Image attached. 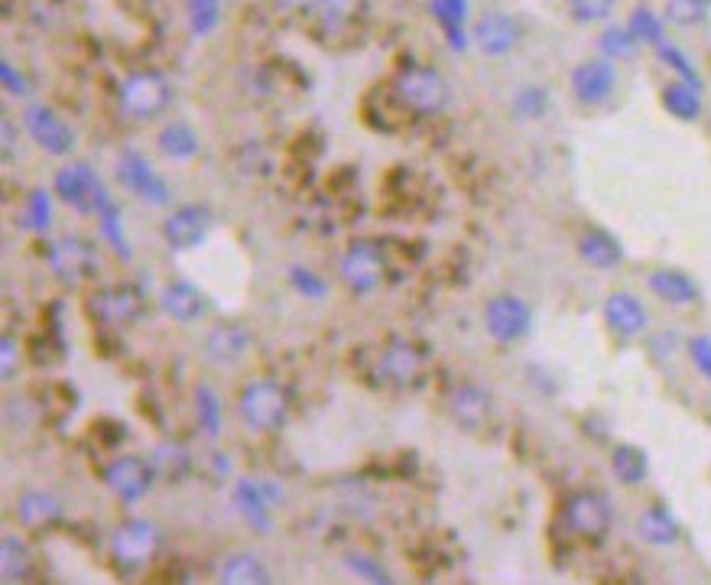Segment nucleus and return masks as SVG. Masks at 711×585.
I'll use <instances>...</instances> for the list:
<instances>
[{
  "mask_svg": "<svg viewBox=\"0 0 711 585\" xmlns=\"http://www.w3.org/2000/svg\"><path fill=\"white\" fill-rule=\"evenodd\" d=\"M156 465L143 455H118L104 468V485L127 505L143 501L156 485Z\"/></svg>",
  "mask_w": 711,
  "mask_h": 585,
  "instance_id": "obj_9",
  "label": "nucleus"
},
{
  "mask_svg": "<svg viewBox=\"0 0 711 585\" xmlns=\"http://www.w3.org/2000/svg\"><path fill=\"white\" fill-rule=\"evenodd\" d=\"M387 271H390V257L384 254V247L377 241H355L348 244L342 264H338V274L345 280V287L352 292H374L384 280H387Z\"/></svg>",
  "mask_w": 711,
  "mask_h": 585,
  "instance_id": "obj_7",
  "label": "nucleus"
},
{
  "mask_svg": "<svg viewBox=\"0 0 711 585\" xmlns=\"http://www.w3.org/2000/svg\"><path fill=\"white\" fill-rule=\"evenodd\" d=\"M23 128H26L30 141L49 156H69L75 150V131L46 104H26Z\"/></svg>",
  "mask_w": 711,
  "mask_h": 585,
  "instance_id": "obj_13",
  "label": "nucleus"
},
{
  "mask_svg": "<svg viewBox=\"0 0 711 585\" xmlns=\"http://www.w3.org/2000/svg\"><path fill=\"white\" fill-rule=\"evenodd\" d=\"M46 261H49V271L69 287H78V284H85V280H91L98 274V251L85 238H71L69 234V238L53 241Z\"/></svg>",
  "mask_w": 711,
  "mask_h": 585,
  "instance_id": "obj_10",
  "label": "nucleus"
},
{
  "mask_svg": "<svg viewBox=\"0 0 711 585\" xmlns=\"http://www.w3.org/2000/svg\"><path fill=\"white\" fill-rule=\"evenodd\" d=\"M709 0H666L663 3V20L676 30H696L709 20Z\"/></svg>",
  "mask_w": 711,
  "mask_h": 585,
  "instance_id": "obj_34",
  "label": "nucleus"
},
{
  "mask_svg": "<svg viewBox=\"0 0 711 585\" xmlns=\"http://www.w3.org/2000/svg\"><path fill=\"white\" fill-rule=\"evenodd\" d=\"M270 485H257L251 478H241L234 485V508L254 530H270Z\"/></svg>",
  "mask_w": 711,
  "mask_h": 585,
  "instance_id": "obj_25",
  "label": "nucleus"
},
{
  "mask_svg": "<svg viewBox=\"0 0 711 585\" xmlns=\"http://www.w3.org/2000/svg\"><path fill=\"white\" fill-rule=\"evenodd\" d=\"M196 417H199V427L202 433L218 437L221 433V404L209 387H199L196 390Z\"/></svg>",
  "mask_w": 711,
  "mask_h": 585,
  "instance_id": "obj_37",
  "label": "nucleus"
},
{
  "mask_svg": "<svg viewBox=\"0 0 711 585\" xmlns=\"http://www.w3.org/2000/svg\"><path fill=\"white\" fill-rule=\"evenodd\" d=\"M393 98L400 108H407L410 114L420 118H432L448 104V85L445 78L435 73L432 66H410L393 78L390 85Z\"/></svg>",
  "mask_w": 711,
  "mask_h": 585,
  "instance_id": "obj_2",
  "label": "nucleus"
},
{
  "mask_svg": "<svg viewBox=\"0 0 711 585\" xmlns=\"http://www.w3.org/2000/svg\"><path fill=\"white\" fill-rule=\"evenodd\" d=\"M575 251L595 271H614L624 261V247L618 244V238L601 228H585L575 241Z\"/></svg>",
  "mask_w": 711,
  "mask_h": 585,
  "instance_id": "obj_21",
  "label": "nucleus"
},
{
  "mask_svg": "<svg viewBox=\"0 0 711 585\" xmlns=\"http://www.w3.org/2000/svg\"><path fill=\"white\" fill-rule=\"evenodd\" d=\"M475 46L478 53L500 59V56H510L520 43V23L510 16V13H485L478 23H475Z\"/></svg>",
  "mask_w": 711,
  "mask_h": 585,
  "instance_id": "obj_18",
  "label": "nucleus"
},
{
  "mask_svg": "<svg viewBox=\"0 0 711 585\" xmlns=\"http://www.w3.org/2000/svg\"><path fill=\"white\" fill-rule=\"evenodd\" d=\"M618 91V69H614V59L608 56H598V59H585L571 69V95L588 104V108H598L604 104L611 95Z\"/></svg>",
  "mask_w": 711,
  "mask_h": 585,
  "instance_id": "obj_16",
  "label": "nucleus"
},
{
  "mask_svg": "<svg viewBox=\"0 0 711 585\" xmlns=\"http://www.w3.org/2000/svg\"><path fill=\"white\" fill-rule=\"evenodd\" d=\"M495 397L478 384H462L448 394V417L465 433H485L495 423Z\"/></svg>",
  "mask_w": 711,
  "mask_h": 585,
  "instance_id": "obj_14",
  "label": "nucleus"
},
{
  "mask_svg": "<svg viewBox=\"0 0 711 585\" xmlns=\"http://www.w3.org/2000/svg\"><path fill=\"white\" fill-rule=\"evenodd\" d=\"M118 101H121V111L131 118V121H153L159 118L169 101H173V88L166 81V75L156 73V69H143V73L127 75L121 81V91H118Z\"/></svg>",
  "mask_w": 711,
  "mask_h": 585,
  "instance_id": "obj_3",
  "label": "nucleus"
},
{
  "mask_svg": "<svg viewBox=\"0 0 711 585\" xmlns=\"http://www.w3.org/2000/svg\"><path fill=\"white\" fill-rule=\"evenodd\" d=\"M621 0H569V16L578 26H595L611 20Z\"/></svg>",
  "mask_w": 711,
  "mask_h": 585,
  "instance_id": "obj_36",
  "label": "nucleus"
},
{
  "mask_svg": "<svg viewBox=\"0 0 711 585\" xmlns=\"http://www.w3.org/2000/svg\"><path fill=\"white\" fill-rule=\"evenodd\" d=\"M16 367H20V352H16V342L7 335V339L0 342V374L10 380V377L16 374Z\"/></svg>",
  "mask_w": 711,
  "mask_h": 585,
  "instance_id": "obj_45",
  "label": "nucleus"
},
{
  "mask_svg": "<svg viewBox=\"0 0 711 585\" xmlns=\"http://www.w3.org/2000/svg\"><path fill=\"white\" fill-rule=\"evenodd\" d=\"M309 10L325 33H342L360 16V0H312Z\"/></svg>",
  "mask_w": 711,
  "mask_h": 585,
  "instance_id": "obj_30",
  "label": "nucleus"
},
{
  "mask_svg": "<svg viewBox=\"0 0 711 585\" xmlns=\"http://www.w3.org/2000/svg\"><path fill=\"white\" fill-rule=\"evenodd\" d=\"M611 472L621 485L634 488V485H643L646 475H649V462L643 455V449L637 445H618L611 452Z\"/></svg>",
  "mask_w": 711,
  "mask_h": 585,
  "instance_id": "obj_32",
  "label": "nucleus"
},
{
  "mask_svg": "<svg viewBox=\"0 0 711 585\" xmlns=\"http://www.w3.org/2000/svg\"><path fill=\"white\" fill-rule=\"evenodd\" d=\"M159 306L176 322H196V319H202L209 312V299L196 290L192 284H186V280H176V284L163 287Z\"/></svg>",
  "mask_w": 711,
  "mask_h": 585,
  "instance_id": "obj_23",
  "label": "nucleus"
},
{
  "mask_svg": "<svg viewBox=\"0 0 711 585\" xmlns=\"http://www.w3.org/2000/svg\"><path fill=\"white\" fill-rule=\"evenodd\" d=\"M53 192H56V199H63L66 206H71L75 212H85V216H104L111 209V196H108L104 183L85 163H71L66 169H59Z\"/></svg>",
  "mask_w": 711,
  "mask_h": 585,
  "instance_id": "obj_5",
  "label": "nucleus"
},
{
  "mask_svg": "<svg viewBox=\"0 0 711 585\" xmlns=\"http://www.w3.org/2000/svg\"><path fill=\"white\" fill-rule=\"evenodd\" d=\"M563 523L581 543H604L614 527V508L598 492H575L563 505Z\"/></svg>",
  "mask_w": 711,
  "mask_h": 585,
  "instance_id": "obj_4",
  "label": "nucleus"
},
{
  "mask_svg": "<svg viewBox=\"0 0 711 585\" xmlns=\"http://www.w3.org/2000/svg\"><path fill=\"white\" fill-rule=\"evenodd\" d=\"M156 146L173 163H189V159H196L202 153V141H199V134L189 124H166L156 134Z\"/></svg>",
  "mask_w": 711,
  "mask_h": 585,
  "instance_id": "obj_29",
  "label": "nucleus"
},
{
  "mask_svg": "<svg viewBox=\"0 0 711 585\" xmlns=\"http://www.w3.org/2000/svg\"><path fill=\"white\" fill-rule=\"evenodd\" d=\"M689 358H692L696 371L711 384V339H706V335L692 339L689 342Z\"/></svg>",
  "mask_w": 711,
  "mask_h": 585,
  "instance_id": "obj_42",
  "label": "nucleus"
},
{
  "mask_svg": "<svg viewBox=\"0 0 711 585\" xmlns=\"http://www.w3.org/2000/svg\"><path fill=\"white\" fill-rule=\"evenodd\" d=\"M663 23H666V20H659L653 10L637 7V10L631 13V23H627V26L637 33L641 43H656V46H659V43H663Z\"/></svg>",
  "mask_w": 711,
  "mask_h": 585,
  "instance_id": "obj_38",
  "label": "nucleus"
},
{
  "mask_svg": "<svg viewBox=\"0 0 711 585\" xmlns=\"http://www.w3.org/2000/svg\"><path fill=\"white\" fill-rule=\"evenodd\" d=\"M156 547H159V530L143 520V517H131L124 520L114 533H111V560L118 570L124 573H137L143 570L153 556H156Z\"/></svg>",
  "mask_w": 711,
  "mask_h": 585,
  "instance_id": "obj_6",
  "label": "nucleus"
},
{
  "mask_svg": "<svg viewBox=\"0 0 711 585\" xmlns=\"http://www.w3.org/2000/svg\"><path fill=\"white\" fill-rule=\"evenodd\" d=\"M153 465H156V475L166 478V482H179L192 472V455L186 445L179 442H159L153 449Z\"/></svg>",
  "mask_w": 711,
  "mask_h": 585,
  "instance_id": "obj_33",
  "label": "nucleus"
},
{
  "mask_svg": "<svg viewBox=\"0 0 711 585\" xmlns=\"http://www.w3.org/2000/svg\"><path fill=\"white\" fill-rule=\"evenodd\" d=\"M641 40L631 26H608L601 33V53L608 59H634L641 53Z\"/></svg>",
  "mask_w": 711,
  "mask_h": 585,
  "instance_id": "obj_35",
  "label": "nucleus"
},
{
  "mask_svg": "<svg viewBox=\"0 0 711 585\" xmlns=\"http://www.w3.org/2000/svg\"><path fill=\"white\" fill-rule=\"evenodd\" d=\"M663 108L679 118V121H699L702 114V98H699V85H689V81H669L663 88Z\"/></svg>",
  "mask_w": 711,
  "mask_h": 585,
  "instance_id": "obj_31",
  "label": "nucleus"
},
{
  "mask_svg": "<svg viewBox=\"0 0 711 585\" xmlns=\"http://www.w3.org/2000/svg\"><path fill=\"white\" fill-rule=\"evenodd\" d=\"M88 312L98 325H131L146 312V299L134 287H101L88 296Z\"/></svg>",
  "mask_w": 711,
  "mask_h": 585,
  "instance_id": "obj_12",
  "label": "nucleus"
},
{
  "mask_svg": "<svg viewBox=\"0 0 711 585\" xmlns=\"http://www.w3.org/2000/svg\"><path fill=\"white\" fill-rule=\"evenodd\" d=\"M202 349H205V358L212 365H234V362H241L251 352V332L244 325L221 322V325H214L212 332L205 335Z\"/></svg>",
  "mask_w": 711,
  "mask_h": 585,
  "instance_id": "obj_20",
  "label": "nucleus"
},
{
  "mask_svg": "<svg viewBox=\"0 0 711 585\" xmlns=\"http://www.w3.org/2000/svg\"><path fill=\"white\" fill-rule=\"evenodd\" d=\"M59 517H63V505L49 492H23L16 498V523L30 533L49 530Z\"/></svg>",
  "mask_w": 711,
  "mask_h": 585,
  "instance_id": "obj_22",
  "label": "nucleus"
},
{
  "mask_svg": "<svg viewBox=\"0 0 711 585\" xmlns=\"http://www.w3.org/2000/svg\"><path fill=\"white\" fill-rule=\"evenodd\" d=\"M289 280H292L296 290L305 292V296H325V287L319 284V277L309 274V271H302V267H292V271H289Z\"/></svg>",
  "mask_w": 711,
  "mask_h": 585,
  "instance_id": "obj_44",
  "label": "nucleus"
},
{
  "mask_svg": "<svg viewBox=\"0 0 711 585\" xmlns=\"http://www.w3.org/2000/svg\"><path fill=\"white\" fill-rule=\"evenodd\" d=\"M280 10H286V13H296V10H302V7H312V0H274Z\"/></svg>",
  "mask_w": 711,
  "mask_h": 585,
  "instance_id": "obj_48",
  "label": "nucleus"
},
{
  "mask_svg": "<svg viewBox=\"0 0 711 585\" xmlns=\"http://www.w3.org/2000/svg\"><path fill=\"white\" fill-rule=\"evenodd\" d=\"M33 566H36V556L30 550V543L16 533L3 537L0 543V576L7 583H23L33 576Z\"/></svg>",
  "mask_w": 711,
  "mask_h": 585,
  "instance_id": "obj_28",
  "label": "nucleus"
},
{
  "mask_svg": "<svg viewBox=\"0 0 711 585\" xmlns=\"http://www.w3.org/2000/svg\"><path fill=\"white\" fill-rule=\"evenodd\" d=\"M435 13H438L442 26L458 30L465 23V0H435Z\"/></svg>",
  "mask_w": 711,
  "mask_h": 585,
  "instance_id": "obj_43",
  "label": "nucleus"
},
{
  "mask_svg": "<svg viewBox=\"0 0 711 585\" xmlns=\"http://www.w3.org/2000/svg\"><path fill=\"white\" fill-rule=\"evenodd\" d=\"M646 287L656 299L669 302V306H692L699 299V287L686 271L676 267H659L646 277Z\"/></svg>",
  "mask_w": 711,
  "mask_h": 585,
  "instance_id": "obj_24",
  "label": "nucleus"
},
{
  "mask_svg": "<svg viewBox=\"0 0 711 585\" xmlns=\"http://www.w3.org/2000/svg\"><path fill=\"white\" fill-rule=\"evenodd\" d=\"M189 13H192V26L196 33H209L218 16V3L214 0H189Z\"/></svg>",
  "mask_w": 711,
  "mask_h": 585,
  "instance_id": "obj_41",
  "label": "nucleus"
},
{
  "mask_svg": "<svg viewBox=\"0 0 711 585\" xmlns=\"http://www.w3.org/2000/svg\"><path fill=\"white\" fill-rule=\"evenodd\" d=\"M516 114L520 118H540L543 111H546V91L543 88H536V85H530V88H523L520 95H516Z\"/></svg>",
  "mask_w": 711,
  "mask_h": 585,
  "instance_id": "obj_40",
  "label": "nucleus"
},
{
  "mask_svg": "<svg viewBox=\"0 0 711 585\" xmlns=\"http://www.w3.org/2000/svg\"><path fill=\"white\" fill-rule=\"evenodd\" d=\"M237 413L244 420L247 430L254 433H280L289 420V394L280 380L274 377H260V380H251L241 397H237Z\"/></svg>",
  "mask_w": 711,
  "mask_h": 585,
  "instance_id": "obj_1",
  "label": "nucleus"
},
{
  "mask_svg": "<svg viewBox=\"0 0 711 585\" xmlns=\"http://www.w3.org/2000/svg\"><path fill=\"white\" fill-rule=\"evenodd\" d=\"M637 533H641L643 543H649V547H676L679 537H682V527L663 505H653L637 517Z\"/></svg>",
  "mask_w": 711,
  "mask_h": 585,
  "instance_id": "obj_27",
  "label": "nucleus"
},
{
  "mask_svg": "<svg viewBox=\"0 0 711 585\" xmlns=\"http://www.w3.org/2000/svg\"><path fill=\"white\" fill-rule=\"evenodd\" d=\"M49 221H53V202H49V192L36 189V192L26 199V224H30L33 231H46V228H49Z\"/></svg>",
  "mask_w": 711,
  "mask_h": 585,
  "instance_id": "obj_39",
  "label": "nucleus"
},
{
  "mask_svg": "<svg viewBox=\"0 0 711 585\" xmlns=\"http://www.w3.org/2000/svg\"><path fill=\"white\" fill-rule=\"evenodd\" d=\"M604 322L618 339H637V335L646 332L649 316H646V306L634 292L618 290L604 299Z\"/></svg>",
  "mask_w": 711,
  "mask_h": 585,
  "instance_id": "obj_19",
  "label": "nucleus"
},
{
  "mask_svg": "<svg viewBox=\"0 0 711 585\" xmlns=\"http://www.w3.org/2000/svg\"><path fill=\"white\" fill-rule=\"evenodd\" d=\"M218 576L224 585H264L270 583V573H267V563L247 550H237V553H227L218 566Z\"/></svg>",
  "mask_w": 711,
  "mask_h": 585,
  "instance_id": "obj_26",
  "label": "nucleus"
},
{
  "mask_svg": "<svg viewBox=\"0 0 711 585\" xmlns=\"http://www.w3.org/2000/svg\"><path fill=\"white\" fill-rule=\"evenodd\" d=\"M118 176H121V183H124L134 196L146 199L149 206H166V202H169L166 183L156 176V169L146 163V156H141L137 150H124V153H121V159H118Z\"/></svg>",
  "mask_w": 711,
  "mask_h": 585,
  "instance_id": "obj_17",
  "label": "nucleus"
},
{
  "mask_svg": "<svg viewBox=\"0 0 711 585\" xmlns=\"http://www.w3.org/2000/svg\"><path fill=\"white\" fill-rule=\"evenodd\" d=\"M0 78L10 85V91H23V81H20V75H16V69H13L10 63H3V66H0Z\"/></svg>",
  "mask_w": 711,
  "mask_h": 585,
  "instance_id": "obj_47",
  "label": "nucleus"
},
{
  "mask_svg": "<svg viewBox=\"0 0 711 585\" xmlns=\"http://www.w3.org/2000/svg\"><path fill=\"white\" fill-rule=\"evenodd\" d=\"M214 228L212 209L192 202V206H179L173 209L166 221H163V238L173 251H189V247H199Z\"/></svg>",
  "mask_w": 711,
  "mask_h": 585,
  "instance_id": "obj_15",
  "label": "nucleus"
},
{
  "mask_svg": "<svg viewBox=\"0 0 711 585\" xmlns=\"http://www.w3.org/2000/svg\"><path fill=\"white\" fill-rule=\"evenodd\" d=\"M377 374L384 384L410 390V387H420V380L426 374V358H423L420 345H413L407 339H390L384 345V352L377 355Z\"/></svg>",
  "mask_w": 711,
  "mask_h": 585,
  "instance_id": "obj_11",
  "label": "nucleus"
},
{
  "mask_svg": "<svg viewBox=\"0 0 711 585\" xmlns=\"http://www.w3.org/2000/svg\"><path fill=\"white\" fill-rule=\"evenodd\" d=\"M348 563H352V570L364 573V576H370V580H377V583H384V580H387V573H380L374 560H364V556H355V553H352V556H348Z\"/></svg>",
  "mask_w": 711,
  "mask_h": 585,
  "instance_id": "obj_46",
  "label": "nucleus"
},
{
  "mask_svg": "<svg viewBox=\"0 0 711 585\" xmlns=\"http://www.w3.org/2000/svg\"><path fill=\"white\" fill-rule=\"evenodd\" d=\"M530 325H533V316H530V306L513 296V292H500L495 299H488L485 306V329L488 335L500 342V345H516L530 335Z\"/></svg>",
  "mask_w": 711,
  "mask_h": 585,
  "instance_id": "obj_8",
  "label": "nucleus"
}]
</instances>
